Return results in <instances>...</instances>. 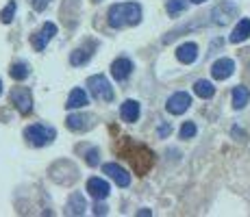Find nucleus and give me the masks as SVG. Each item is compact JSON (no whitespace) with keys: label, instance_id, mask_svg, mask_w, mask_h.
Returning <instances> with one entry per match:
<instances>
[{"label":"nucleus","instance_id":"nucleus-2","mask_svg":"<svg viewBox=\"0 0 250 217\" xmlns=\"http://www.w3.org/2000/svg\"><path fill=\"white\" fill-rule=\"evenodd\" d=\"M107 22L111 28L137 26L142 22V4L139 2H120L113 4L107 13Z\"/></svg>","mask_w":250,"mask_h":217},{"label":"nucleus","instance_id":"nucleus-22","mask_svg":"<svg viewBox=\"0 0 250 217\" xmlns=\"http://www.w3.org/2000/svg\"><path fill=\"white\" fill-rule=\"evenodd\" d=\"M9 74H11L13 80H24L31 74V67H28V63H24V61H16L11 65V70H9Z\"/></svg>","mask_w":250,"mask_h":217},{"label":"nucleus","instance_id":"nucleus-24","mask_svg":"<svg viewBox=\"0 0 250 217\" xmlns=\"http://www.w3.org/2000/svg\"><path fill=\"white\" fill-rule=\"evenodd\" d=\"M185 7H187L185 0H167V4H166V9H167L170 16H179L181 11H185Z\"/></svg>","mask_w":250,"mask_h":217},{"label":"nucleus","instance_id":"nucleus-10","mask_svg":"<svg viewBox=\"0 0 250 217\" xmlns=\"http://www.w3.org/2000/svg\"><path fill=\"white\" fill-rule=\"evenodd\" d=\"M65 126L74 133H85V130L94 128V115L89 113H72L65 119Z\"/></svg>","mask_w":250,"mask_h":217},{"label":"nucleus","instance_id":"nucleus-12","mask_svg":"<svg viewBox=\"0 0 250 217\" xmlns=\"http://www.w3.org/2000/svg\"><path fill=\"white\" fill-rule=\"evenodd\" d=\"M235 72V61L233 59H218L211 67V76L215 80H227Z\"/></svg>","mask_w":250,"mask_h":217},{"label":"nucleus","instance_id":"nucleus-30","mask_svg":"<svg viewBox=\"0 0 250 217\" xmlns=\"http://www.w3.org/2000/svg\"><path fill=\"white\" fill-rule=\"evenodd\" d=\"M137 215L139 217H148V215H152V211L150 209H142V211H137Z\"/></svg>","mask_w":250,"mask_h":217},{"label":"nucleus","instance_id":"nucleus-16","mask_svg":"<svg viewBox=\"0 0 250 217\" xmlns=\"http://www.w3.org/2000/svg\"><path fill=\"white\" fill-rule=\"evenodd\" d=\"M139 113H142V109H139V102H137V100H124L122 107H120V118H122L126 124L137 122V119H139Z\"/></svg>","mask_w":250,"mask_h":217},{"label":"nucleus","instance_id":"nucleus-8","mask_svg":"<svg viewBox=\"0 0 250 217\" xmlns=\"http://www.w3.org/2000/svg\"><path fill=\"white\" fill-rule=\"evenodd\" d=\"M57 35V24H52V22H46L44 26H42V31H37L35 35L31 37V43H33V48H35L37 52H42V50H46V46L50 43V39Z\"/></svg>","mask_w":250,"mask_h":217},{"label":"nucleus","instance_id":"nucleus-13","mask_svg":"<svg viewBox=\"0 0 250 217\" xmlns=\"http://www.w3.org/2000/svg\"><path fill=\"white\" fill-rule=\"evenodd\" d=\"M87 191L94 200H104V197H109V194H111V187H109V182L103 180V178H89Z\"/></svg>","mask_w":250,"mask_h":217},{"label":"nucleus","instance_id":"nucleus-5","mask_svg":"<svg viewBox=\"0 0 250 217\" xmlns=\"http://www.w3.org/2000/svg\"><path fill=\"white\" fill-rule=\"evenodd\" d=\"M237 16V7L229 0H220L218 7H213L211 11V24H220V26H227V24Z\"/></svg>","mask_w":250,"mask_h":217},{"label":"nucleus","instance_id":"nucleus-23","mask_svg":"<svg viewBox=\"0 0 250 217\" xmlns=\"http://www.w3.org/2000/svg\"><path fill=\"white\" fill-rule=\"evenodd\" d=\"M16 9H18L16 0H11V2H9L7 7L2 9V13H0V22H2V24H9V22H11L13 16H16Z\"/></svg>","mask_w":250,"mask_h":217},{"label":"nucleus","instance_id":"nucleus-9","mask_svg":"<svg viewBox=\"0 0 250 217\" xmlns=\"http://www.w3.org/2000/svg\"><path fill=\"white\" fill-rule=\"evenodd\" d=\"M103 172L107 174V176L111 178L118 187H128V185H131V174L124 170L122 165H118V163H104Z\"/></svg>","mask_w":250,"mask_h":217},{"label":"nucleus","instance_id":"nucleus-4","mask_svg":"<svg viewBox=\"0 0 250 217\" xmlns=\"http://www.w3.org/2000/svg\"><path fill=\"white\" fill-rule=\"evenodd\" d=\"M87 87H89V94L94 96L96 100H103V102H111L113 100V87L107 80V76H103V74L89 76Z\"/></svg>","mask_w":250,"mask_h":217},{"label":"nucleus","instance_id":"nucleus-11","mask_svg":"<svg viewBox=\"0 0 250 217\" xmlns=\"http://www.w3.org/2000/svg\"><path fill=\"white\" fill-rule=\"evenodd\" d=\"M131 74H133V61L126 59V57H120V59H115L111 63V76L118 83L126 80Z\"/></svg>","mask_w":250,"mask_h":217},{"label":"nucleus","instance_id":"nucleus-19","mask_svg":"<svg viewBox=\"0 0 250 217\" xmlns=\"http://www.w3.org/2000/svg\"><path fill=\"white\" fill-rule=\"evenodd\" d=\"M248 102H250V89L244 85H237L233 89V109L242 111V109H246Z\"/></svg>","mask_w":250,"mask_h":217},{"label":"nucleus","instance_id":"nucleus-29","mask_svg":"<svg viewBox=\"0 0 250 217\" xmlns=\"http://www.w3.org/2000/svg\"><path fill=\"white\" fill-rule=\"evenodd\" d=\"M94 213H96V215H107V206H103V204L98 206V202H96V209H94Z\"/></svg>","mask_w":250,"mask_h":217},{"label":"nucleus","instance_id":"nucleus-32","mask_svg":"<svg viewBox=\"0 0 250 217\" xmlns=\"http://www.w3.org/2000/svg\"><path fill=\"white\" fill-rule=\"evenodd\" d=\"M0 94H2V83H0Z\"/></svg>","mask_w":250,"mask_h":217},{"label":"nucleus","instance_id":"nucleus-25","mask_svg":"<svg viewBox=\"0 0 250 217\" xmlns=\"http://www.w3.org/2000/svg\"><path fill=\"white\" fill-rule=\"evenodd\" d=\"M196 133H198V128H196V124H194V122H185V124L181 126V130H179L181 139H194V137H196Z\"/></svg>","mask_w":250,"mask_h":217},{"label":"nucleus","instance_id":"nucleus-21","mask_svg":"<svg viewBox=\"0 0 250 217\" xmlns=\"http://www.w3.org/2000/svg\"><path fill=\"white\" fill-rule=\"evenodd\" d=\"M194 91H196V96H200L203 100H209V98H213V96H215L213 83H209V80H203V79L194 83Z\"/></svg>","mask_w":250,"mask_h":217},{"label":"nucleus","instance_id":"nucleus-18","mask_svg":"<svg viewBox=\"0 0 250 217\" xmlns=\"http://www.w3.org/2000/svg\"><path fill=\"white\" fill-rule=\"evenodd\" d=\"M250 37V20L248 18H244V20H239L237 22V26L233 28V33H230V43H242V41H246Z\"/></svg>","mask_w":250,"mask_h":217},{"label":"nucleus","instance_id":"nucleus-28","mask_svg":"<svg viewBox=\"0 0 250 217\" xmlns=\"http://www.w3.org/2000/svg\"><path fill=\"white\" fill-rule=\"evenodd\" d=\"M172 133V126H170V124H161V126H159V137L163 139V137H167V135H170Z\"/></svg>","mask_w":250,"mask_h":217},{"label":"nucleus","instance_id":"nucleus-14","mask_svg":"<svg viewBox=\"0 0 250 217\" xmlns=\"http://www.w3.org/2000/svg\"><path fill=\"white\" fill-rule=\"evenodd\" d=\"M94 50H96V41H87L85 46L76 48V50L72 52V55H70V63L72 65H85L91 57H94Z\"/></svg>","mask_w":250,"mask_h":217},{"label":"nucleus","instance_id":"nucleus-17","mask_svg":"<svg viewBox=\"0 0 250 217\" xmlns=\"http://www.w3.org/2000/svg\"><path fill=\"white\" fill-rule=\"evenodd\" d=\"M87 102H89V98H87V94H85L81 87H76V89H72L70 91V96H68V102H65V109H83V107H87Z\"/></svg>","mask_w":250,"mask_h":217},{"label":"nucleus","instance_id":"nucleus-3","mask_svg":"<svg viewBox=\"0 0 250 217\" xmlns=\"http://www.w3.org/2000/svg\"><path fill=\"white\" fill-rule=\"evenodd\" d=\"M57 137V130L46 124H31V126L24 128V139H26L31 146L35 148H44L48 143H52Z\"/></svg>","mask_w":250,"mask_h":217},{"label":"nucleus","instance_id":"nucleus-7","mask_svg":"<svg viewBox=\"0 0 250 217\" xmlns=\"http://www.w3.org/2000/svg\"><path fill=\"white\" fill-rule=\"evenodd\" d=\"M189 107H191V96L185 94V91H176V94H172L166 102V109L170 111L172 115H183Z\"/></svg>","mask_w":250,"mask_h":217},{"label":"nucleus","instance_id":"nucleus-1","mask_svg":"<svg viewBox=\"0 0 250 217\" xmlns=\"http://www.w3.org/2000/svg\"><path fill=\"white\" fill-rule=\"evenodd\" d=\"M118 152L131 163L133 172H135L137 176H146V174L152 170V165H155V154H152L150 148L142 146V143L126 141V146H120Z\"/></svg>","mask_w":250,"mask_h":217},{"label":"nucleus","instance_id":"nucleus-20","mask_svg":"<svg viewBox=\"0 0 250 217\" xmlns=\"http://www.w3.org/2000/svg\"><path fill=\"white\" fill-rule=\"evenodd\" d=\"M85 209H87V202L81 194H72L68 197V211H65L68 215H83Z\"/></svg>","mask_w":250,"mask_h":217},{"label":"nucleus","instance_id":"nucleus-31","mask_svg":"<svg viewBox=\"0 0 250 217\" xmlns=\"http://www.w3.org/2000/svg\"><path fill=\"white\" fill-rule=\"evenodd\" d=\"M189 2H194V4H203V2H207V0H189Z\"/></svg>","mask_w":250,"mask_h":217},{"label":"nucleus","instance_id":"nucleus-15","mask_svg":"<svg viewBox=\"0 0 250 217\" xmlns=\"http://www.w3.org/2000/svg\"><path fill=\"white\" fill-rule=\"evenodd\" d=\"M176 59H179L181 63H185V65H191L196 59H198V46H196L194 41L181 43L179 50H176Z\"/></svg>","mask_w":250,"mask_h":217},{"label":"nucleus","instance_id":"nucleus-6","mask_svg":"<svg viewBox=\"0 0 250 217\" xmlns=\"http://www.w3.org/2000/svg\"><path fill=\"white\" fill-rule=\"evenodd\" d=\"M9 98H11V102L16 104V109L20 111L22 115H28L33 111V96H31V91H28L26 87H16Z\"/></svg>","mask_w":250,"mask_h":217},{"label":"nucleus","instance_id":"nucleus-27","mask_svg":"<svg viewBox=\"0 0 250 217\" xmlns=\"http://www.w3.org/2000/svg\"><path fill=\"white\" fill-rule=\"evenodd\" d=\"M31 4H33L35 11H44L48 4H50V0H31Z\"/></svg>","mask_w":250,"mask_h":217},{"label":"nucleus","instance_id":"nucleus-33","mask_svg":"<svg viewBox=\"0 0 250 217\" xmlns=\"http://www.w3.org/2000/svg\"><path fill=\"white\" fill-rule=\"evenodd\" d=\"M94 2H100V0H94Z\"/></svg>","mask_w":250,"mask_h":217},{"label":"nucleus","instance_id":"nucleus-26","mask_svg":"<svg viewBox=\"0 0 250 217\" xmlns=\"http://www.w3.org/2000/svg\"><path fill=\"white\" fill-rule=\"evenodd\" d=\"M98 161H100V150L98 148H89L87 152H85V163L91 167H96L98 165Z\"/></svg>","mask_w":250,"mask_h":217}]
</instances>
